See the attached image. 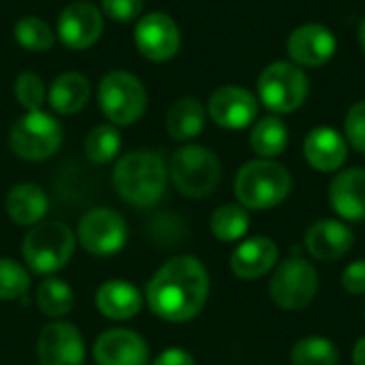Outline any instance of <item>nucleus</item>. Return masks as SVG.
Listing matches in <instances>:
<instances>
[{
	"label": "nucleus",
	"mask_w": 365,
	"mask_h": 365,
	"mask_svg": "<svg viewBox=\"0 0 365 365\" xmlns=\"http://www.w3.org/2000/svg\"><path fill=\"white\" fill-rule=\"evenodd\" d=\"M210 295V276L205 265L195 257H175L167 261L150 280L145 299L150 310L169 323L195 319Z\"/></svg>",
	"instance_id": "1"
},
{
	"label": "nucleus",
	"mask_w": 365,
	"mask_h": 365,
	"mask_svg": "<svg viewBox=\"0 0 365 365\" xmlns=\"http://www.w3.org/2000/svg\"><path fill=\"white\" fill-rule=\"evenodd\" d=\"M167 178L169 171L163 156L152 150L128 152L113 169V186L118 195L139 207H150L165 195Z\"/></svg>",
	"instance_id": "2"
},
{
	"label": "nucleus",
	"mask_w": 365,
	"mask_h": 365,
	"mask_svg": "<svg viewBox=\"0 0 365 365\" xmlns=\"http://www.w3.org/2000/svg\"><path fill=\"white\" fill-rule=\"evenodd\" d=\"M293 188L291 173L267 158L246 163L235 178V197L246 210H272L280 205Z\"/></svg>",
	"instance_id": "3"
},
{
	"label": "nucleus",
	"mask_w": 365,
	"mask_h": 365,
	"mask_svg": "<svg viewBox=\"0 0 365 365\" xmlns=\"http://www.w3.org/2000/svg\"><path fill=\"white\" fill-rule=\"evenodd\" d=\"M175 188L188 199L210 197L222 178L218 156L205 145H184L171 156L169 167Z\"/></svg>",
	"instance_id": "4"
},
{
	"label": "nucleus",
	"mask_w": 365,
	"mask_h": 365,
	"mask_svg": "<svg viewBox=\"0 0 365 365\" xmlns=\"http://www.w3.org/2000/svg\"><path fill=\"white\" fill-rule=\"evenodd\" d=\"M98 107L113 126L135 124L145 107L148 92L139 77L128 71H111L98 83Z\"/></svg>",
	"instance_id": "5"
},
{
	"label": "nucleus",
	"mask_w": 365,
	"mask_h": 365,
	"mask_svg": "<svg viewBox=\"0 0 365 365\" xmlns=\"http://www.w3.org/2000/svg\"><path fill=\"white\" fill-rule=\"evenodd\" d=\"M11 150L30 163L51 158L62 145V126L47 111H26L9 133Z\"/></svg>",
	"instance_id": "6"
},
{
	"label": "nucleus",
	"mask_w": 365,
	"mask_h": 365,
	"mask_svg": "<svg viewBox=\"0 0 365 365\" xmlns=\"http://www.w3.org/2000/svg\"><path fill=\"white\" fill-rule=\"evenodd\" d=\"M75 250L73 231L58 220L34 225L24 237V259L36 274H51L62 269Z\"/></svg>",
	"instance_id": "7"
},
{
	"label": "nucleus",
	"mask_w": 365,
	"mask_h": 365,
	"mask_svg": "<svg viewBox=\"0 0 365 365\" xmlns=\"http://www.w3.org/2000/svg\"><path fill=\"white\" fill-rule=\"evenodd\" d=\"M317 293L319 272L310 261L302 257H291L274 267L269 280V297L278 308L287 312L304 310L314 302Z\"/></svg>",
	"instance_id": "8"
},
{
	"label": "nucleus",
	"mask_w": 365,
	"mask_h": 365,
	"mask_svg": "<svg viewBox=\"0 0 365 365\" xmlns=\"http://www.w3.org/2000/svg\"><path fill=\"white\" fill-rule=\"evenodd\" d=\"M259 96L267 109L291 113L308 96V77L291 62H274L259 77Z\"/></svg>",
	"instance_id": "9"
},
{
	"label": "nucleus",
	"mask_w": 365,
	"mask_h": 365,
	"mask_svg": "<svg viewBox=\"0 0 365 365\" xmlns=\"http://www.w3.org/2000/svg\"><path fill=\"white\" fill-rule=\"evenodd\" d=\"M126 237H128L126 220L111 207L90 210L79 220L77 240L94 257L115 255L126 244Z\"/></svg>",
	"instance_id": "10"
},
{
	"label": "nucleus",
	"mask_w": 365,
	"mask_h": 365,
	"mask_svg": "<svg viewBox=\"0 0 365 365\" xmlns=\"http://www.w3.org/2000/svg\"><path fill=\"white\" fill-rule=\"evenodd\" d=\"M135 43H137V49L148 60L167 62L178 53L182 45V36L171 15L163 11H154V13L139 17L137 28H135Z\"/></svg>",
	"instance_id": "11"
},
{
	"label": "nucleus",
	"mask_w": 365,
	"mask_h": 365,
	"mask_svg": "<svg viewBox=\"0 0 365 365\" xmlns=\"http://www.w3.org/2000/svg\"><path fill=\"white\" fill-rule=\"evenodd\" d=\"M56 32L64 47L75 51L88 49L103 34V13L88 0H75L62 9Z\"/></svg>",
	"instance_id": "12"
},
{
	"label": "nucleus",
	"mask_w": 365,
	"mask_h": 365,
	"mask_svg": "<svg viewBox=\"0 0 365 365\" xmlns=\"http://www.w3.org/2000/svg\"><path fill=\"white\" fill-rule=\"evenodd\" d=\"M36 355L41 365H83L86 349L81 334L73 323H51L38 336Z\"/></svg>",
	"instance_id": "13"
},
{
	"label": "nucleus",
	"mask_w": 365,
	"mask_h": 365,
	"mask_svg": "<svg viewBox=\"0 0 365 365\" xmlns=\"http://www.w3.org/2000/svg\"><path fill=\"white\" fill-rule=\"evenodd\" d=\"M207 113L218 126L229 130H240L255 122L259 113V105L248 90L240 86H222L210 96Z\"/></svg>",
	"instance_id": "14"
},
{
	"label": "nucleus",
	"mask_w": 365,
	"mask_h": 365,
	"mask_svg": "<svg viewBox=\"0 0 365 365\" xmlns=\"http://www.w3.org/2000/svg\"><path fill=\"white\" fill-rule=\"evenodd\" d=\"M355 244V233L334 218H323L314 222L306 233V250L312 259L321 263H334L344 259Z\"/></svg>",
	"instance_id": "15"
},
{
	"label": "nucleus",
	"mask_w": 365,
	"mask_h": 365,
	"mask_svg": "<svg viewBox=\"0 0 365 365\" xmlns=\"http://www.w3.org/2000/svg\"><path fill=\"white\" fill-rule=\"evenodd\" d=\"M278 244L272 237L257 235L244 240L231 255L229 267L240 280H259L278 265Z\"/></svg>",
	"instance_id": "16"
},
{
	"label": "nucleus",
	"mask_w": 365,
	"mask_h": 365,
	"mask_svg": "<svg viewBox=\"0 0 365 365\" xmlns=\"http://www.w3.org/2000/svg\"><path fill=\"white\" fill-rule=\"evenodd\" d=\"M98 365H148L150 351L145 340L130 329H109L94 344Z\"/></svg>",
	"instance_id": "17"
},
{
	"label": "nucleus",
	"mask_w": 365,
	"mask_h": 365,
	"mask_svg": "<svg viewBox=\"0 0 365 365\" xmlns=\"http://www.w3.org/2000/svg\"><path fill=\"white\" fill-rule=\"evenodd\" d=\"M336 53V36L321 24H306L291 32L289 56L302 66H323Z\"/></svg>",
	"instance_id": "18"
},
{
	"label": "nucleus",
	"mask_w": 365,
	"mask_h": 365,
	"mask_svg": "<svg viewBox=\"0 0 365 365\" xmlns=\"http://www.w3.org/2000/svg\"><path fill=\"white\" fill-rule=\"evenodd\" d=\"M329 205L342 220H365V169H346L331 180Z\"/></svg>",
	"instance_id": "19"
},
{
	"label": "nucleus",
	"mask_w": 365,
	"mask_h": 365,
	"mask_svg": "<svg viewBox=\"0 0 365 365\" xmlns=\"http://www.w3.org/2000/svg\"><path fill=\"white\" fill-rule=\"evenodd\" d=\"M304 154L312 169L321 173H331L346 163L349 143L338 130L329 126H319L308 133L304 141Z\"/></svg>",
	"instance_id": "20"
},
{
	"label": "nucleus",
	"mask_w": 365,
	"mask_h": 365,
	"mask_svg": "<svg viewBox=\"0 0 365 365\" xmlns=\"http://www.w3.org/2000/svg\"><path fill=\"white\" fill-rule=\"evenodd\" d=\"M143 297L137 287L126 280H109L96 291V308L113 321H128L139 314Z\"/></svg>",
	"instance_id": "21"
},
{
	"label": "nucleus",
	"mask_w": 365,
	"mask_h": 365,
	"mask_svg": "<svg viewBox=\"0 0 365 365\" xmlns=\"http://www.w3.org/2000/svg\"><path fill=\"white\" fill-rule=\"evenodd\" d=\"M88 101H90V81L86 75L75 71L58 75L47 92V103L60 115L79 113L88 105Z\"/></svg>",
	"instance_id": "22"
},
{
	"label": "nucleus",
	"mask_w": 365,
	"mask_h": 365,
	"mask_svg": "<svg viewBox=\"0 0 365 365\" xmlns=\"http://www.w3.org/2000/svg\"><path fill=\"white\" fill-rule=\"evenodd\" d=\"M49 201L43 188L36 184H17L6 195V214L13 222L32 227L38 225L47 214Z\"/></svg>",
	"instance_id": "23"
},
{
	"label": "nucleus",
	"mask_w": 365,
	"mask_h": 365,
	"mask_svg": "<svg viewBox=\"0 0 365 365\" xmlns=\"http://www.w3.org/2000/svg\"><path fill=\"white\" fill-rule=\"evenodd\" d=\"M165 126H167V133H169L171 139L188 141V139L197 137L203 130V126H205V107L201 105V101H197L192 96L178 98L167 111Z\"/></svg>",
	"instance_id": "24"
},
{
	"label": "nucleus",
	"mask_w": 365,
	"mask_h": 365,
	"mask_svg": "<svg viewBox=\"0 0 365 365\" xmlns=\"http://www.w3.org/2000/svg\"><path fill=\"white\" fill-rule=\"evenodd\" d=\"M287 145H289V130L280 118L267 115L255 124V128L250 133V148L255 154L272 160V158L280 156L287 150Z\"/></svg>",
	"instance_id": "25"
},
{
	"label": "nucleus",
	"mask_w": 365,
	"mask_h": 365,
	"mask_svg": "<svg viewBox=\"0 0 365 365\" xmlns=\"http://www.w3.org/2000/svg\"><path fill=\"white\" fill-rule=\"evenodd\" d=\"M210 229L220 242H237L250 229V214L240 203H225L214 210L210 218Z\"/></svg>",
	"instance_id": "26"
},
{
	"label": "nucleus",
	"mask_w": 365,
	"mask_h": 365,
	"mask_svg": "<svg viewBox=\"0 0 365 365\" xmlns=\"http://www.w3.org/2000/svg\"><path fill=\"white\" fill-rule=\"evenodd\" d=\"M338 346L323 336H306L291 349V365H338Z\"/></svg>",
	"instance_id": "27"
},
{
	"label": "nucleus",
	"mask_w": 365,
	"mask_h": 365,
	"mask_svg": "<svg viewBox=\"0 0 365 365\" xmlns=\"http://www.w3.org/2000/svg\"><path fill=\"white\" fill-rule=\"evenodd\" d=\"M36 304L45 317L62 319L73 308V289L58 278H47L36 289Z\"/></svg>",
	"instance_id": "28"
},
{
	"label": "nucleus",
	"mask_w": 365,
	"mask_h": 365,
	"mask_svg": "<svg viewBox=\"0 0 365 365\" xmlns=\"http://www.w3.org/2000/svg\"><path fill=\"white\" fill-rule=\"evenodd\" d=\"M122 148V137L120 130L113 124H98L94 126L83 143L86 156L94 163V165H105L109 160H113L118 156Z\"/></svg>",
	"instance_id": "29"
},
{
	"label": "nucleus",
	"mask_w": 365,
	"mask_h": 365,
	"mask_svg": "<svg viewBox=\"0 0 365 365\" xmlns=\"http://www.w3.org/2000/svg\"><path fill=\"white\" fill-rule=\"evenodd\" d=\"M13 34L15 41L28 51H47L56 43L51 26L36 15H24L21 19H17Z\"/></svg>",
	"instance_id": "30"
},
{
	"label": "nucleus",
	"mask_w": 365,
	"mask_h": 365,
	"mask_svg": "<svg viewBox=\"0 0 365 365\" xmlns=\"http://www.w3.org/2000/svg\"><path fill=\"white\" fill-rule=\"evenodd\" d=\"M30 287L28 272L13 259H0V299L11 302L26 295Z\"/></svg>",
	"instance_id": "31"
},
{
	"label": "nucleus",
	"mask_w": 365,
	"mask_h": 365,
	"mask_svg": "<svg viewBox=\"0 0 365 365\" xmlns=\"http://www.w3.org/2000/svg\"><path fill=\"white\" fill-rule=\"evenodd\" d=\"M13 90H15V98L19 101V105L26 111H38V109H43V103L47 101V90H45L43 79L30 71L21 73L15 79Z\"/></svg>",
	"instance_id": "32"
},
{
	"label": "nucleus",
	"mask_w": 365,
	"mask_h": 365,
	"mask_svg": "<svg viewBox=\"0 0 365 365\" xmlns=\"http://www.w3.org/2000/svg\"><path fill=\"white\" fill-rule=\"evenodd\" d=\"M344 135L351 148L365 154V101L349 109L346 120H344Z\"/></svg>",
	"instance_id": "33"
},
{
	"label": "nucleus",
	"mask_w": 365,
	"mask_h": 365,
	"mask_svg": "<svg viewBox=\"0 0 365 365\" xmlns=\"http://www.w3.org/2000/svg\"><path fill=\"white\" fill-rule=\"evenodd\" d=\"M105 15L115 21H133L143 11V0H101Z\"/></svg>",
	"instance_id": "34"
},
{
	"label": "nucleus",
	"mask_w": 365,
	"mask_h": 365,
	"mask_svg": "<svg viewBox=\"0 0 365 365\" xmlns=\"http://www.w3.org/2000/svg\"><path fill=\"white\" fill-rule=\"evenodd\" d=\"M342 287L351 295H365V259L353 261L342 272Z\"/></svg>",
	"instance_id": "35"
},
{
	"label": "nucleus",
	"mask_w": 365,
	"mask_h": 365,
	"mask_svg": "<svg viewBox=\"0 0 365 365\" xmlns=\"http://www.w3.org/2000/svg\"><path fill=\"white\" fill-rule=\"evenodd\" d=\"M152 365H195V357L184 349H167L154 359Z\"/></svg>",
	"instance_id": "36"
},
{
	"label": "nucleus",
	"mask_w": 365,
	"mask_h": 365,
	"mask_svg": "<svg viewBox=\"0 0 365 365\" xmlns=\"http://www.w3.org/2000/svg\"><path fill=\"white\" fill-rule=\"evenodd\" d=\"M353 365H365V336L353 346Z\"/></svg>",
	"instance_id": "37"
},
{
	"label": "nucleus",
	"mask_w": 365,
	"mask_h": 365,
	"mask_svg": "<svg viewBox=\"0 0 365 365\" xmlns=\"http://www.w3.org/2000/svg\"><path fill=\"white\" fill-rule=\"evenodd\" d=\"M359 41H361V47H364L365 51V17L364 21H361V26H359Z\"/></svg>",
	"instance_id": "38"
}]
</instances>
